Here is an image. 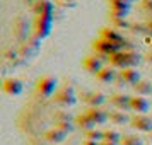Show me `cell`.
I'll return each instance as SVG.
<instances>
[{"label":"cell","mask_w":152,"mask_h":145,"mask_svg":"<svg viewBox=\"0 0 152 145\" xmlns=\"http://www.w3.org/2000/svg\"><path fill=\"white\" fill-rule=\"evenodd\" d=\"M92 50H94V53H97L99 56H103L104 60H108L111 55H115L116 51L123 50V46L99 36V38H96V39L92 41Z\"/></svg>","instance_id":"obj_3"},{"label":"cell","mask_w":152,"mask_h":145,"mask_svg":"<svg viewBox=\"0 0 152 145\" xmlns=\"http://www.w3.org/2000/svg\"><path fill=\"white\" fill-rule=\"evenodd\" d=\"M38 50H39V41L31 36V38H28L26 41H22L19 44V50L17 51H19L21 56H33L38 53Z\"/></svg>","instance_id":"obj_14"},{"label":"cell","mask_w":152,"mask_h":145,"mask_svg":"<svg viewBox=\"0 0 152 145\" xmlns=\"http://www.w3.org/2000/svg\"><path fill=\"white\" fill-rule=\"evenodd\" d=\"M29 31H33V24H29L28 19L17 17L14 21V36L17 41H26L29 38Z\"/></svg>","instance_id":"obj_6"},{"label":"cell","mask_w":152,"mask_h":145,"mask_svg":"<svg viewBox=\"0 0 152 145\" xmlns=\"http://www.w3.org/2000/svg\"><path fill=\"white\" fill-rule=\"evenodd\" d=\"M34 15L41 17H53V2L51 0H36L33 5Z\"/></svg>","instance_id":"obj_15"},{"label":"cell","mask_w":152,"mask_h":145,"mask_svg":"<svg viewBox=\"0 0 152 145\" xmlns=\"http://www.w3.org/2000/svg\"><path fill=\"white\" fill-rule=\"evenodd\" d=\"M58 87V79L55 75H41L36 80V92L41 97H53Z\"/></svg>","instance_id":"obj_4"},{"label":"cell","mask_w":152,"mask_h":145,"mask_svg":"<svg viewBox=\"0 0 152 145\" xmlns=\"http://www.w3.org/2000/svg\"><path fill=\"white\" fill-rule=\"evenodd\" d=\"M133 90H135V94L137 96H151L152 94V82L151 80H145V79H140L135 85H133Z\"/></svg>","instance_id":"obj_21"},{"label":"cell","mask_w":152,"mask_h":145,"mask_svg":"<svg viewBox=\"0 0 152 145\" xmlns=\"http://www.w3.org/2000/svg\"><path fill=\"white\" fill-rule=\"evenodd\" d=\"M145 26H147V33H149V36H152V21H145Z\"/></svg>","instance_id":"obj_32"},{"label":"cell","mask_w":152,"mask_h":145,"mask_svg":"<svg viewBox=\"0 0 152 145\" xmlns=\"http://www.w3.org/2000/svg\"><path fill=\"white\" fill-rule=\"evenodd\" d=\"M140 80V74L137 68H123L118 72V85H135Z\"/></svg>","instance_id":"obj_10"},{"label":"cell","mask_w":152,"mask_h":145,"mask_svg":"<svg viewBox=\"0 0 152 145\" xmlns=\"http://www.w3.org/2000/svg\"><path fill=\"white\" fill-rule=\"evenodd\" d=\"M82 101L87 104V108H103L106 103V96L99 90H89L82 94Z\"/></svg>","instance_id":"obj_12"},{"label":"cell","mask_w":152,"mask_h":145,"mask_svg":"<svg viewBox=\"0 0 152 145\" xmlns=\"http://www.w3.org/2000/svg\"><path fill=\"white\" fill-rule=\"evenodd\" d=\"M99 36L101 38H106V39H110V41H113V43H118V44H121L123 46V50H125V44H126V39L123 38V34L118 31L116 28H103L101 31H99Z\"/></svg>","instance_id":"obj_16"},{"label":"cell","mask_w":152,"mask_h":145,"mask_svg":"<svg viewBox=\"0 0 152 145\" xmlns=\"http://www.w3.org/2000/svg\"><path fill=\"white\" fill-rule=\"evenodd\" d=\"M110 103L116 109H121V111L132 109V96H126V94H113L110 97Z\"/></svg>","instance_id":"obj_19"},{"label":"cell","mask_w":152,"mask_h":145,"mask_svg":"<svg viewBox=\"0 0 152 145\" xmlns=\"http://www.w3.org/2000/svg\"><path fill=\"white\" fill-rule=\"evenodd\" d=\"M53 101L55 104H58L60 108H70L77 103V94L75 87L72 84H63L60 89L53 94Z\"/></svg>","instance_id":"obj_2"},{"label":"cell","mask_w":152,"mask_h":145,"mask_svg":"<svg viewBox=\"0 0 152 145\" xmlns=\"http://www.w3.org/2000/svg\"><path fill=\"white\" fill-rule=\"evenodd\" d=\"M101 145H120V144H113V142H101Z\"/></svg>","instance_id":"obj_35"},{"label":"cell","mask_w":152,"mask_h":145,"mask_svg":"<svg viewBox=\"0 0 152 145\" xmlns=\"http://www.w3.org/2000/svg\"><path fill=\"white\" fill-rule=\"evenodd\" d=\"M2 90H4L7 96H21L22 90H24V84H22L21 79L7 77V79L2 82Z\"/></svg>","instance_id":"obj_8"},{"label":"cell","mask_w":152,"mask_h":145,"mask_svg":"<svg viewBox=\"0 0 152 145\" xmlns=\"http://www.w3.org/2000/svg\"><path fill=\"white\" fill-rule=\"evenodd\" d=\"M142 60V56L137 50H120L115 55L108 58V65L115 68H135Z\"/></svg>","instance_id":"obj_1"},{"label":"cell","mask_w":152,"mask_h":145,"mask_svg":"<svg viewBox=\"0 0 152 145\" xmlns=\"http://www.w3.org/2000/svg\"><path fill=\"white\" fill-rule=\"evenodd\" d=\"M128 31H130L132 34H135V36H149L145 22H132Z\"/></svg>","instance_id":"obj_24"},{"label":"cell","mask_w":152,"mask_h":145,"mask_svg":"<svg viewBox=\"0 0 152 145\" xmlns=\"http://www.w3.org/2000/svg\"><path fill=\"white\" fill-rule=\"evenodd\" d=\"M82 145H101V142H96V140H84V144Z\"/></svg>","instance_id":"obj_31"},{"label":"cell","mask_w":152,"mask_h":145,"mask_svg":"<svg viewBox=\"0 0 152 145\" xmlns=\"http://www.w3.org/2000/svg\"><path fill=\"white\" fill-rule=\"evenodd\" d=\"M145 41H147V44H151V46H152V36H147V38H145Z\"/></svg>","instance_id":"obj_34"},{"label":"cell","mask_w":152,"mask_h":145,"mask_svg":"<svg viewBox=\"0 0 152 145\" xmlns=\"http://www.w3.org/2000/svg\"><path fill=\"white\" fill-rule=\"evenodd\" d=\"M75 126L80 128V130H84V131H89V130H92V128H96V125L92 123V119H91L86 113H80V114L75 116Z\"/></svg>","instance_id":"obj_22"},{"label":"cell","mask_w":152,"mask_h":145,"mask_svg":"<svg viewBox=\"0 0 152 145\" xmlns=\"http://www.w3.org/2000/svg\"><path fill=\"white\" fill-rule=\"evenodd\" d=\"M65 121H75V118L70 116L69 111L65 109H60L55 113V123H65Z\"/></svg>","instance_id":"obj_29"},{"label":"cell","mask_w":152,"mask_h":145,"mask_svg":"<svg viewBox=\"0 0 152 145\" xmlns=\"http://www.w3.org/2000/svg\"><path fill=\"white\" fill-rule=\"evenodd\" d=\"M132 118L121 109H115V111H110V121L115 125H125V123H130Z\"/></svg>","instance_id":"obj_23"},{"label":"cell","mask_w":152,"mask_h":145,"mask_svg":"<svg viewBox=\"0 0 152 145\" xmlns=\"http://www.w3.org/2000/svg\"><path fill=\"white\" fill-rule=\"evenodd\" d=\"M82 67L87 70L89 74H94V75H96L97 72H99V70L104 67V58H103V56H99L97 53L87 55V56L82 60Z\"/></svg>","instance_id":"obj_11"},{"label":"cell","mask_w":152,"mask_h":145,"mask_svg":"<svg viewBox=\"0 0 152 145\" xmlns=\"http://www.w3.org/2000/svg\"><path fill=\"white\" fill-rule=\"evenodd\" d=\"M96 79L99 82L103 84H113L118 80V72L115 67H111V65H104L103 68L99 70L96 74Z\"/></svg>","instance_id":"obj_13"},{"label":"cell","mask_w":152,"mask_h":145,"mask_svg":"<svg viewBox=\"0 0 152 145\" xmlns=\"http://www.w3.org/2000/svg\"><path fill=\"white\" fill-rule=\"evenodd\" d=\"M151 109V101L144 96H132V111H135L137 114H147V111Z\"/></svg>","instance_id":"obj_18"},{"label":"cell","mask_w":152,"mask_h":145,"mask_svg":"<svg viewBox=\"0 0 152 145\" xmlns=\"http://www.w3.org/2000/svg\"><path fill=\"white\" fill-rule=\"evenodd\" d=\"M132 22L126 17H111V26L116 29H128Z\"/></svg>","instance_id":"obj_28"},{"label":"cell","mask_w":152,"mask_h":145,"mask_svg":"<svg viewBox=\"0 0 152 145\" xmlns=\"http://www.w3.org/2000/svg\"><path fill=\"white\" fill-rule=\"evenodd\" d=\"M130 126L137 131L152 133V118L149 114H135L130 119Z\"/></svg>","instance_id":"obj_7"},{"label":"cell","mask_w":152,"mask_h":145,"mask_svg":"<svg viewBox=\"0 0 152 145\" xmlns=\"http://www.w3.org/2000/svg\"><path fill=\"white\" fill-rule=\"evenodd\" d=\"M120 145H144V140L138 135H123Z\"/></svg>","instance_id":"obj_26"},{"label":"cell","mask_w":152,"mask_h":145,"mask_svg":"<svg viewBox=\"0 0 152 145\" xmlns=\"http://www.w3.org/2000/svg\"><path fill=\"white\" fill-rule=\"evenodd\" d=\"M86 138H87V140H96V142H103V140H104V131L92 128V130L86 131Z\"/></svg>","instance_id":"obj_30"},{"label":"cell","mask_w":152,"mask_h":145,"mask_svg":"<svg viewBox=\"0 0 152 145\" xmlns=\"http://www.w3.org/2000/svg\"><path fill=\"white\" fill-rule=\"evenodd\" d=\"M121 133L116 130H106L104 131V140L103 142H113V144H120L121 142Z\"/></svg>","instance_id":"obj_27"},{"label":"cell","mask_w":152,"mask_h":145,"mask_svg":"<svg viewBox=\"0 0 152 145\" xmlns=\"http://www.w3.org/2000/svg\"><path fill=\"white\" fill-rule=\"evenodd\" d=\"M138 9L147 17V21H152V0H140L138 2Z\"/></svg>","instance_id":"obj_25"},{"label":"cell","mask_w":152,"mask_h":145,"mask_svg":"<svg viewBox=\"0 0 152 145\" xmlns=\"http://www.w3.org/2000/svg\"><path fill=\"white\" fill-rule=\"evenodd\" d=\"M51 22H53V17H41V15H34V21H33V31H31V36L41 41L46 36L51 33Z\"/></svg>","instance_id":"obj_5"},{"label":"cell","mask_w":152,"mask_h":145,"mask_svg":"<svg viewBox=\"0 0 152 145\" xmlns=\"http://www.w3.org/2000/svg\"><path fill=\"white\" fill-rule=\"evenodd\" d=\"M110 5V17H126L128 10L132 9V4L126 0H108Z\"/></svg>","instance_id":"obj_9"},{"label":"cell","mask_w":152,"mask_h":145,"mask_svg":"<svg viewBox=\"0 0 152 145\" xmlns=\"http://www.w3.org/2000/svg\"><path fill=\"white\" fill-rule=\"evenodd\" d=\"M67 135H69V133L65 130L55 126V128H50V130L45 133V138H46L48 142H51V144H62L63 140L67 138Z\"/></svg>","instance_id":"obj_20"},{"label":"cell","mask_w":152,"mask_h":145,"mask_svg":"<svg viewBox=\"0 0 152 145\" xmlns=\"http://www.w3.org/2000/svg\"><path fill=\"white\" fill-rule=\"evenodd\" d=\"M145 60H147L149 63H152V50H149V51H147V55H145Z\"/></svg>","instance_id":"obj_33"},{"label":"cell","mask_w":152,"mask_h":145,"mask_svg":"<svg viewBox=\"0 0 152 145\" xmlns=\"http://www.w3.org/2000/svg\"><path fill=\"white\" fill-rule=\"evenodd\" d=\"M86 114L92 119L94 125H103L106 121H110V113L106 109H103V108H87Z\"/></svg>","instance_id":"obj_17"},{"label":"cell","mask_w":152,"mask_h":145,"mask_svg":"<svg viewBox=\"0 0 152 145\" xmlns=\"http://www.w3.org/2000/svg\"><path fill=\"white\" fill-rule=\"evenodd\" d=\"M128 4H133V2H140V0H126Z\"/></svg>","instance_id":"obj_36"}]
</instances>
